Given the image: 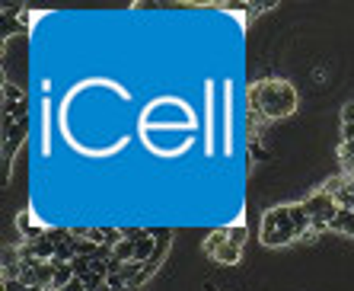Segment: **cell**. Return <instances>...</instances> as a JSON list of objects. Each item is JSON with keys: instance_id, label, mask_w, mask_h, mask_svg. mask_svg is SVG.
I'll use <instances>...</instances> for the list:
<instances>
[{"instance_id": "11", "label": "cell", "mask_w": 354, "mask_h": 291, "mask_svg": "<svg viewBox=\"0 0 354 291\" xmlns=\"http://www.w3.org/2000/svg\"><path fill=\"white\" fill-rule=\"evenodd\" d=\"M3 291H29L19 279H3Z\"/></svg>"}, {"instance_id": "6", "label": "cell", "mask_w": 354, "mask_h": 291, "mask_svg": "<svg viewBox=\"0 0 354 291\" xmlns=\"http://www.w3.org/2000/svg\"><path fill=\"white\" fill-rule=\"evenodd\" d=\"M332 231H342V234H351L354 237V211H351V208H338L336 221H332Z\"/></svg>"}, {"instance_id": "7", "label": "cell", "mask_w": 354, "mask_h": 291, "mask_svg": "<svg viewBox=\"0 0 354 291\" xmlns=\"http://www.w3.org/2000/svg\"><path fill=\"white\" fill-rule=\"evenodd\" d=\"M26 103V93L19 90V86H13L10 80H3V109H10V106H19Z\"/></svg>"}, {"instance_id": "5", "label": "cell", "mask_w": 354, "mask_h": 291, "mask_svg": "<svg viewBox=\"0 0 354 291\" xmlns=\"http://www.w3.org/2000/svg\"><path fill=\"white\" fill-rule=\"evenodd\" d=\"M16 231L23 234L26 244H32V240H38V237H45V231L32 221V208H23V211L16 215Z\"/></svg>"}, {"instance_id": "9", "label": "cell", "mask_w": 354, "mask_h": 291, "mask_svg": "<svg viewBox=\"0 0 354 291\" xmlns=\"http://www.w3.org/2000/svg\"><path fill=\"white\" fill-rule=\"evenodd\" d=\"M249 148H252V157L255 160H268V150H265V144H262L259 138H249Z\"/></svg>"}, {"instance_id": "10", "label": "cell", "mask_w": 354, "mask_h": 291, "mask_svg": "<svg viewBox=\"0 0 354 291\" xmlns=\"http://www.w3.org/2000/svg\"><path fill=\"white\" fill-rule=\"evenodd\" d=\"M150 237L153 240H173V231L169 227H150Z\"/></svg>"}, {"instance_id": "8", "label": "cell", "mask_w": 354, "mask_h": 291, "mask_svg": "<svg viewBox=\"0 0 354 291\" xmlns=\"http://www.w3.org/2000/svg\"><path fill=\"white\" fill-rule=\"evenodd\" d=\"M45 237L58 246V244H67V240H74V231H67V227H51V231H45Z\"/></svg>"}, {"instance_id": "3", "label": "cell", "mask_w": 354, "mask_h": 291, "mask_svg": "<svg viewBox=\"0 0 354 291\" xmlns=\"http://www.w3.org/2000/svg\"><path fill=\"white\" fill-rule=\"evenodd\" d=\"M303 211L309 215L313 234H319V231L332 227V221H336V215H338V202L329 189H316L309 198H303Z\"/></svg>"}, {"instance_id": "4", "label": "cell", "mask_w": 354, "mask_h": 291, "mask_svg": "<svg viewBox=\"0 0 354 291\" xmlns=\"http://www.w3.org/2000/svg\"><path fill=\"white\" fill-rule=\"evenodd\" d=\"M205 253H207V259H214V263H220V266H236L242 259V246L230 237L227 227H220V231L205 237Z\"/></svg>"}, {"instance_id": "1", "label": "cell", "mask_w": 354, "mask_h": 291, "mask_svg": "<svg viewBox=\"0 0 354 291\" xmlns=\"http://www.w3.org/2000/svg\"><path fill=\"white\" fill-rule=\"evenodd\" d=\"M246 96H249V122H252L249 138H255L259 125L281 122V119L297 113V106H300L297 86L288 84L284 77H262V80H255L246 90Z\"/></svg>"}, {"instance_id": "2", "label": "cell", "mask_w": 354, "mask_h": 291, "mask_svg": "<svg viewBox=\"0 0 354 291\" xmlns=\"http://www.w3.org/2000/svg\"><path fill=\"white\" fill-rule=\"evenodd\" d=\"M262 246H271V250H281V246H290L294 240H300V231L290 218V205H275L262 215Z\"/></svg>"}, {"instance_id": "12", "label": "cell", "mask_w": 354, "mask_h": 291, "mask_svg": "<svg viewBox=\"0 0 354 291\" xmlns=\"http://www.w3.org/2000/svg\"><path fill=\"white\" fill-rule=\"evenodd\" d=\"M205 291H217V288H214V285H205Z\"/></svg>"}]
</instances>
